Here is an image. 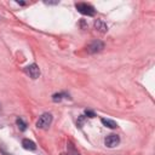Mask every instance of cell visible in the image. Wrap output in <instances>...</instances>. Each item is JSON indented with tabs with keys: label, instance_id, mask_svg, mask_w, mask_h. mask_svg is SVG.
<instances>
[{
	"label": "cell",
	"instance_id": "8",
	"mask_svg": "<svg viewBox=\"0 0 155 155\" xmlns=\"http://www.w3.org/2000/svg\"><path fill=\"white\" fill-rule=\"evenodd\" d=\"M101 121H102V124H103L104 126H107V127H109V128H116V127H117V124H116L114 120H110V119H102Z\"/></svg>",
	"mask_w": 155,
	"mask_h": 155
},
{
	"label": "cell",
	"instance_id": "3",
	"mask_svg": "<svg viewBox=\"0 0 155 155\" xmlns=\"http://www.w3.org/2000/svg\"><path fill=\"white\" fill-rule=\"evenodd\" d=\"M103 48H104V42L101 41V40H94V41H92V42L87 46V52L92 54V53L101 52Z\"/></svg>",
	"mask_w": 155,
	"mask_h": 155
},
{
	"label": "cell",
	"instance_id": "13",
	"mask_svg": "<svg viewBox=\"0 0 155 155\" xmlns=\"http://www.w3.org/2000/svg\"><path fill=\"white\" fill-rule=\"evenodd\" d=\"M62 155H79V153L75 149H71V151H68V154H62Z\"/></svg>",
	"mask_w": 155,
	"mask_h": 155
},
{
	"label": "cell",
	"instance_id": "6",
	"mask_svg": "<svg viewBox=\"0 0 155 155\" xmlns=\"http://www.w3.org/2000/svg\"><path fill=\"white\" fill-rule=\"evenodd\" d=\"M94 28H96L98 31H101V33H105V31L108 30L107 24H105L102 19H96V21H94Z\"/></svg>",
	"mask_w": 155,
	"mask_h": 155
},
{
	"label": "cell",
	"instance_id": "4",
	"mask_svg": "<svg viewBox=\"0 0 155 155\" xmlns=\"http://www.w3.org/2000/svg\"><path fill=\"white\" fill-rule=\"evenodd\" d=\"M24 71H25L31 79H38L39 75H40V69H39V67H38L35 63L27 65V67L24 68Z\"/></svg>",
	"mask_w": 155,
	"mask_h": 155
},
{
	"label": "cell",
	"instance_id": "7",
	"mask_svg": "<svg viewBox=\"0 0 155 155\" xmlns=\"http://www.w3.org/2000/svg\"><path fill=\"white\" fill-rule=\"evenodd\" d=\"M22 145H23V148L27 149V150H35V149H36V144H35L33 140L27 139V138L22 140Z\"/></svg>",
	"mask_w": 155,
	"mask_h": 155
},
{
	"label": "cell",
	"instance_id": "11",
	"mask_svg": "<svg viewBox=\"0 0 155 155\" xmlns=\"http://www.w3.org/2000/svg\"><path fill=\"white\" fill-rule=\"evenodd\" d=\"M84 121H85V116H84V115L79 116L78 122H76V124H78V126H79V127H81V126H82V124H84Z\"/></svg>",
	"mask_w": 155,
	"mask_h": 155
},
{
	"label": "cell",
	"instance_id": "10",
	"mask_svg": "<svg viewBox=\"0 0 155 155\" xmlns=\"http://www.w3.org/2000/svg\"><path fill=\"white\" fill-rule=\"evenodd\" d=\"M16 124H17V126H18V128H19L21 131H25V130H27V124L23 121V119L17 117V119H16Z\"/></svg>",
	"mask_w": 155,
	"mask_h": 155
},
{
	"label": "cell",
	"instance_id": "9",
	"mask_svg": "<svg viewBox=\"0 0 155 155\" xmlns=\"http://www.w3.org/2000/svg\"><path fill=\"white\" fill-rule=\"evenodd\" d=\"M63 98H69V94L64 93V92H61V93H54L52 96V101L53 102H61Z\"/></svg>",
	"mask_w": 155,
	"mask_h": 155
},
{
	"label": "cell",
	"instance_id": "1",
	"mask_svg": "<svg viewBox=\"0 0 155 155\" xmlns=\"http://www.w3.org/2000/svg\"><path fill=\"white\" fill-rule=\"evenodd\" d=\"M51 122H52V115L50 113H44L36 121V127L41 128V130H47L50 127Z\"/></svg>",
	"mask_w": 155,
	"mask_h": 155
},
{
	"label": "cell",
	"instance_id": "12",
	"mask_svg": "<svg viewBox=\"0 0 155 155\" xmlns=\"http://www.w3.org/2000/svg\"><path fill=\"white\" fill-rule=\"evenodd\" d=\"M85 115L88 116V117H94L96 116V114L93 111H91V110H85Z\"/></svg>",
	"mask_w": 155,
	"mask_h": 155
},
{
	"label": "cell",
	"instance_id": "2",
	"mask_svg": "<svg viewBox=\"0 0 155 155\" xmlns=\"http://www.w3.org/2000/svg\"><path fill=\"white\" fill-rule=\"evenodd\" d=\"M75 7L80 13H82L85 16H94V13H96L93 6H91L90 4H86V2H79L75 5Z\"/></svg>",
	"mask_w": 155,
	"mask_h": 155
},
{
	"label": "cell",
	"instance_id": "5",
	"mask_svg": "<svg viewBox=\"0 0 155 155\" xmlns=\"http://www.w3.org/2000/svg\"><path fill=\"white\" fill-rule=\"evenodd\" d=\"M104 143H105V145L108 148H114V147H116L120 143V137L117 134H114V133L108 134L105 140H104Z\"/></svg>",
	"mask_w": 155,
	"mask_h": 155
}]
</instances>
